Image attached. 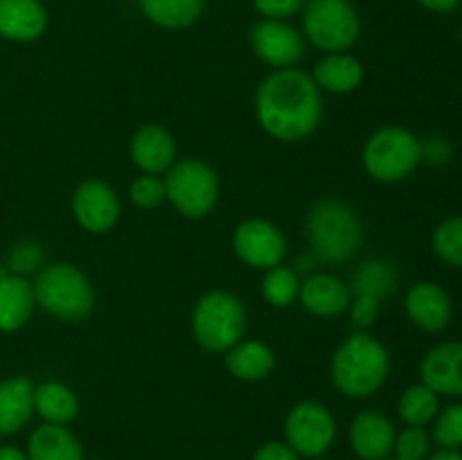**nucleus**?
<instances>
[{"label": "nucleus", "instance_id": "f257e3e1", "mask_svg": "<svg viewBox=\"0 0 462 460\" xmlns=\"http://www.w3.org/2000/svg\"><path fill=\"white\" fill-rule=\"evenodd\" d=\"M323 115L320 88L296 68H280L257 88V120L275 140L296 143L314 133Z\"/></svg>", "mask_w": 462, "mask_h": 460}, {"label": "nucleus", "instance_id": "f03ea898", "mask_svg": "<svg viewBox=\"0 0 462 460\" xmlns=\"http://www.w3.org/2000/svg\"><path fill=\"white\" fill-rule=\"evenodd\" d=\"M391 359L382 343L365 332H356L334 352L332 382L352 400H365L383 386Z\"/></svg>", "mask_w": 462, "mask_h": 460}, {"label": "nucleus", "instance_id": "7ed1b4c3", "mask_svg": "<svg viewBox=\"0 0 462 460\" xmlns=\"http://www.w3.org/2000/svg\"><path fill=\"white\" fill-rule=\"evenodd\" d=\"M307 239L316 260L325 264H343L359 251L364 228L347 203L325 198L307 215Z\"/></svg>", "mask_w": 462, "mask_h": 460}, {"label": "nucleus", "instance_id": "20e7f679", "mask_svg": "<svg viewBox=\"0 0 462 460\" xmlns=\"http://www.w3.org/2000/svg\"><path fill=\"white\" fill-rule=\"evenodd\" d=\"M36 305L50 316L68 323L84 320L93 309V287L77 266L59 262L39 271L34 284Z\"/></svg>", "mask_w": 462, "mask_h": 460}, {"label": "nucleus", "instance_id": "39448f33", "mask_svg": "<svg viewBox=\"0 0 462 460\" xmlns=\"http://www.w3.org/2000/svg\"><path fill=\"white\" fill-rule=\"evenodd\" d=\"M192 332L203 350L228 352L246 332V309L242 300L230 291L206 293L194 307Z\"/></svg>", "mask_w": 462, "mask_h": 460}, {"label": "nucleus", "instance_id": "423d86ee", "mask_svg": "<svg viewBox=\"0 0 462 460\" xmlns=\"http://www.w3.org/2000/svg\"><path fill=\"white\" fill-rule=\"evenodd\" d=\"M422 161V144L411 131L400 126L379 129L365 143L364 165L373 179L382 183H397L413 174Z\"/></svg>", "mask_w": 462, "mask_h": 460}, {"label": "nucleus", "instance_id": "0eeeda50", "mask_svg": "<svg viewBox=\"0 0 462 460\" xmlns=\"http://www.w3.org/2000/svg\"><path fill=\"white\" fill-rule=\"evenodd\" d=\"M165 194L171 206L189 219L210 215L219 198V180L215 170L201 161H180L167 170Z\"/></svg>", "mask_w": 462, "mask_h": 460}, {"label": "nucleus", "instance_id": "6e6552de", "mask_svg": "<svg viewBox=\"0 0 462 460\" xmlns=\"http://www.w3.org/2000/svg\"><path fill=\"white\" fill-rule=\"evenodd\" d=\"M302 25L307 39L328 54L343 52L359 39V16L347 0H310Z\"/></svg>", "mask_w": 462, "mask_h": 460}, {"label": "nucleus", "instance_id": "1a4fd4ad", "mask_svg": "<svg viewBox=\"0 0 462 460\" xmlns=\"http://www.w3.org/2000/svg\"><path fill=\"white\" fill-rule=\"evenodd\" d=\"M287 445L305 458H320L332 446L337 422L319 401H300L293 406L284 422Z\"/></svg>", "mask_w": 462, "mask_h": 460}, {"label": "nucleus", "instance_id": "9d476101", "mask_svg": "<svg viewBox=\"0 0 462 460\" xmlns=\"http://www.w3.org/2000/svg\"><path fill=\"white\" fill-rule=\"evenodd\" d=\"M233 248L244 264L269 271L284 260L287 239L271 221L246 219L235 228Z\"/></svg>", "mask_w": 462, "mask_h": 460}, {"label": "nucleus", "instance_id": "9b49d317", "mask_svg": "<svg viewBox=\"0 0 462 460\" xmlns=\"http://www.w3.org/2000/svg\"><path fill=\"white\" fill-rule=\"evenodd\" d=\"M251 45L262 61L275 68H291L305 54V41L300 32L275 18H264L253 27Z\"/></svg>", "mask_w": 462, "mask_h": 460}, {"label": "nucleus", "instance_id": "f8f14e48", "mask_svg": "<svg viewBox=\"0 0 462 460\" xmlns=\"http://www.w3.org/2000/svg\"><path fill=\"white\" fill-rule=\"evenodd\" d=\"M72 212L88 233H106L120 219V198L111 185L102 180H86L72 194Z\"/></svg>", "mask_w": 462, "mask_h": 460}, {"label": "nucleus", "instance_id": "ddd939ff", "mask_svg": "<svg viewBox=\"0 0 462 460\" xmlns=\"http://www.w3.org/2000/svg\"><path fill=\"white\" fill-rule=\"evenodd\" d=\"M350 445L364 460H383L395 446V427L379 410H361L350 424Z\"/></svg>", "mask_w": 462, "mask_h": 460}, {"label": "nucleus", "instance_id": "4468645a", "mask_svg": "<svg viewBox=\"0 0 462 460\" xmlns=\"http://www.w3.org/2000/svg\"><path fill=\"white\" fill-rule=\"evenodd\" d=\"M422 383L433 392L462 397V343H440L422 361Z\"/></svg>", "mask_w": 462, "mask_h": 460}, {"label": "nucleus", "instance_id": "2eb2a0df", "mask_svg": "<svg viewBox=\"0 0 462 460\" xmlns=\"http://www.w3.org/2000/svg\"><path fill=\"white\" fill-rule=\"evenodd\" d=\"M406 314L427 332H440L451 320V298L433 282H418L406 293Z\"/></svg>", "mask_w": 462, "mask_h": 460}, {"label": "nucleus", "instance_id": "dca6fc26", "mask_svg": "<svg viewBox=\"0 0 462 460\" xmlns=\"http://www.w3.org/2000/svg\"><path fill=\"white\" fill-rule=\"evenodd\" d=\"M48 27L41 0H0V36L16 43L36 41Z\"/></svg>", "mask_w": 462, "mask_h": 460}, {"label": "nucleus", "instance_id": "f3484780", "mask_svg": "<svg viewBox=\"0 0 462 460\" xmlns=\"http://www.w3.org/2000/svg\"><path fill=\"white\" fill-rule=\"evenodd\" d=\"M298 298L310 314L329 318V316L343 314L350 307L352 293L350 287L337 275L316 273L300 284V296Z\"/></svg>", "mask_w": 462, "mask_h": 460}, {"label": "nucleus", "instance_id": "a211bd4d", "mask_svg": "<svg viewBox=\"0 0 462 460\" xmlns=\"http://www.w3.org/2000/svg\"><path fill=\"white\" fill-rule=\"evenodd\" d=\"M131 158L144 174H161L174 165L176 143L162 126L147 124L131 138Z\"/></svg>", "mask_w": 462, "mask_h": 460}, {"label": "nucleus", "instance_id": "6ab92c4d", "mask_svg": "<svg viewBox=\"0 0 462 460\" xmlns=\"http://www.w3.org/2000/svg\"><path fill=\"white\" fill-rule=\"evenodd\" d=\"M34 413V386L27 377L0 382V436H12L30 422Z\"/></svg>", "mask_w": 462, "mask_h": 460}, {"label": "nucleus", "instance_id": "aec40b11", "mask_svg": "<svg viewBox=\"0 0 462 460\" xmlns=\"http://www.w3.org/2000/svg\"><path fill=\"white\" fill-rule=\"evenodd\" d=\"M34 289L21 275L0 280V332H16L34 311Z\"/></svg>", "mask_w": 462, "mask_h": 460}, {"label": "nucleus", "instance_id": "412c9836", "mask_svg": "<svg viewBox=\"0 0 462 460\" xmlns=\"http://www.w3.org/2000/svg\"><path fill=\"white\" fill-rule=\"evenodd\" d=\"M27 460H84V451L66 427L45 422L27 440Z\"/></svg>", "mask_w": 462, "mask_h": 460}, {"label": "nucleus", "instance_id": "4be33fe9", "mask_svg": "<svg viewBox=\"0 0 462 460\" xmlns=\"http://www.w3.org/2000/svg\"><path fill=\"white\" fill-rule=\"evenodd\" d=\"M224 354L226 368L242 382H260V379L269 377L275 365L271 347L260 341H239Z\"/></svg>", "mask_w": 462, "mask_h": 460}, {"label": "nucleus", "instance_id": "5701e85b", "mask_svg": "<svg viewBox=\"0 0 462 460\" xmlns=\"http://www.w3.org/2000/svg\"><path fill=\"white\" fill-rule=\"evenodd\" d=\"M311 79L320 90H328V93H350L364 79V66L350 54L334 52L316 63Z\"/></svg>", "mask_w": 462, "mask_h": 460}, {"label": "nucleus", "instance_id": "b1692460", "mask_svg": "<svg viewBox=\"0 0 462 460\" xmlns=\"http://www.w3.org/2000/svg\"><path fill=\"white\" fill-rule=\"evenodd\" d=\"M397 284H400V275H397L395 266L377 257V260H365L352 273L350 293L352 296H365L383 302L388 296L397 291Z\"/></svg>", "mask_w": 462, "mask_h": 460}, {"label": "nucleus", "instance_id": "393cba45", "mask_svg": "<svg viewBox=\"0 0 462 460\" xmlns=\"http://www.w3.org/2000/svg\"><path fill=\"white\" fill-rule=\"evenodd\" d=\"M34 410L48 424H61L66 427L68 422L77 418L79 401L75 392L59 382H45L41 386H34Z\"/></svg>", "mask_w": 462, "mask_h": 460}, {"label": "nucleus", "instance_id": "a878e982", "mask_svg": "<svg viewBox=\"0 0 462 460\" xmlns=\"http://www.w3.org/2000/svg\"><path fill=\"white\" fill-rule=\"evenodd\" d=\"M140 9L158 27L180 30L201 18L206 0H140Z\"/></svg>", "mask_w": 462, "mask_h": 460}, {"label": "nucleus", "instance_id": "bb28decb", "mask_svg": "<svg viewBox=\"0 0 462 460\" xmlns=\"http://www.w3.org/2000/svg\"><path fill=\"white\" fill-rule=\"evenodd\" d=\"M440 409V401H438V392H433L431 388L418 383V386L406 388L404 395L400 400V418L404 419L409 427H427L429 422H433Z\"/></svg>", "mask_w": 462, "mask_h": 460}, {"label": "nucleus", "instance_id": "cd10ccee", "mask_svg": "<svg viewBox=\"0 0 462 460\" xmlns=\"http://www.w3.org/2000/svg\"><path fill=\"white\" fill-rule=\"evenodd\" d=\"M262 293L273 307H289L300 296V278L289 266H273L262 280Z\"/></svg>", "mask_w": 462, "mask_h": 460}, {"label": "nucleus", "instance_id": "c85d7f7f", "mask_svg": "<svg viewBox=\"0 0 462 460\" xmlns=\"http://www.w3.org/2000/svg\"><path fill=\"white\" fill-rule=\"evenodd\" d=\"M433 251L442 262L462 266V216L442 221L433 233Z\"/></svg>", "mask_w": 462, "mask_h": 460}, {"label": "nucleus", "instance_id": "c756f323", "mask_svg": "<svg viewBox=\"0 0 462 460\" xmlns=\"http://www.w3.org/2000/svg\"><path fill=\"white\" fill-rule=\"evenodd\" d=\"M433 424V442L442 449H460L462 446V404H454L436 415Z\"/></svg>", "mask_w": 462, "mask_h": 460}, {"label": "nucleus", "instance_id": "7c9ffc66", "mask_svg": "<svg viewBox=\"0 0 462 460\" xmlns=\"http://www.w3.org/2000/svg\"><path fill=\"white\" fill-rule=\"evenodd\" d=\"M395 458L397 460H427L431 451V436L424 427H409L395 436Z\"/></svg>", "mask_w": 462, "mask_h": 460}, {"label": "nucleus", "instance_id": "2f4dec72", "mask_svg": "<svg viewBox=\"0 0 462 460\" xmlns=\"http://www.w3.org/2000/svg\"><path fill=\"white\" fill-rule=\"evenodd\" d=\"M7 269L12 275H21L25 278L27 273H34L43 264V251H41L39 244L34 242H21L16 246H12L7 255Z\"/></svg>", "mask_w": 462, "mask_h": 460}, {"label": "nucleus", "instance_id": "473e14b6", "mask_svg": "<svg viewBox=\"0 0 462 460\" xmlns=\"http://www.w3.org/2000/svg\"><path fill=\"white\" fill-rule=\"evenodd\" d=\"M131 201L138 207H144V210H152V207H158L167 198L165 194V183H162L158 176L144 174L140 179H135L131 183Z\"/></svg>", "mask_w": 462, "mask_h": 460}, {"label": "nucleus", "instance_id": "72a5a7b5", "mask_svg": "<svg viewBox=\"0 0 462 460\" xmlns=\"http://www.w3.org/2000/svg\"><path fill=\"white\" fill-rule=\"evenodd\" d=\"M379 307L382 302L373 300V298H365V296H352L350 300V316H352V323H355L356 329L365 332L368 327H373L374 320L379 316Z\"/></svg>", "mask_w": 462, "mask_h": 460}, {"label": "nucleus", "instance_id": "f704fd0d", "mask_svg": "<svg viewBox=\"0 0 462 460\" xmlns=\"http://www.w3.org/2000/svg\"><path fill=\"white\" fill-rule=\"evenodd\" d=\"M253 3L262 16L275 18V21H284L305 7V0H253Z\"/></svg>", "mask_w": 462, "mask_h": 460}, {"label": "nucleus", "instance_id": "c9c22d12", "mask_svg": "<svg viewBox=\"0 0 462 460\" xmlns=\"http://www.w3.org/2000/svg\"><path fill=\"white\" fill-rule=\"evenodd\" d=\"M253 460H300V455L287 445V442H266L255 451Z\"/></svg>", "mask_w": 462, "mask_h": 460}, {"label": "nucleus", "instance_id": "e433bc0d", "mask_svg": "<svg viewBox=\"0 0 462 460\" xmlns=\"http://www.w3.org/2000/svg\"><path fill=\"white\" fill-rule=\"evenodd\" d=\"M460 0H420V5L427 9H431V12H438V14H447V12H454L456 7H458Z\"/></svg>", "mask_w": 462, "mask_h": 460}, {"label": "nucleus", "instance_id": "4c0bfd02", "mask_svg": "<svg viewBox=\"0 0 462 460\" xmlns=\"http://www.w3.org/2000/svg\"><path fill=\"white\" fill-rule=\"evenodd\" d=\"M0 460H27V454L16 446H0Z\"/></svg>", "mask_w": 462, "mask_h": 460}, {"label": "nucleus", "instance_id": "58836bf2", "mask_svg": "<svg viewBox=\"0 0 462 460\" xmlns=\"http://www.w3.org/2000/svg\"><path fill=\"white\" fill-rule=\"evenodd\" d=\"M427 460H462V454L458 449H440L438 454L429 455Z\"/></svg>", "mask_w": 462, "mask_h": 460}, {"label": "nucleus", "instance_id": "ea45409f", "mask_svg": "<svg viewBox=\"0 0 462 460\" xmlns=\"http://www.w3.org/2000/svg\"><path fill=\"white\" fill-rule=\"evenodd\" d=\"M9 275V269H7V264H0V280L3 278H7Z\"/></svg>", "mask_w": 462, "mask_h": 460}, {"label": "nucleus", "instance_id": "a19ab883", "mask_svg": "<svg viewBox=\"0 0 462 460\" xmlns=\"http://www.w3.org/2000/svg\"><path fill=\"white\" fill-rule=\"evenodd\" d=\"M311 460H325V458H311Z\"/></svg>", "mask_w": 462, "mask_h": 460}, {"label": "nucleus", "instance_id": "79ce46f5", "mask_svg": "<svg viewBox=\"0 0 462 460\" xmlns=\"http://www.w3.org/2000/svg\"><path fill=\"white\" fill-rule=\"evenodd\" d=\"M383 460H397V458H383Z\"/></svg>", "mask_w": 462, "mask_h": 460}]
</instances>
